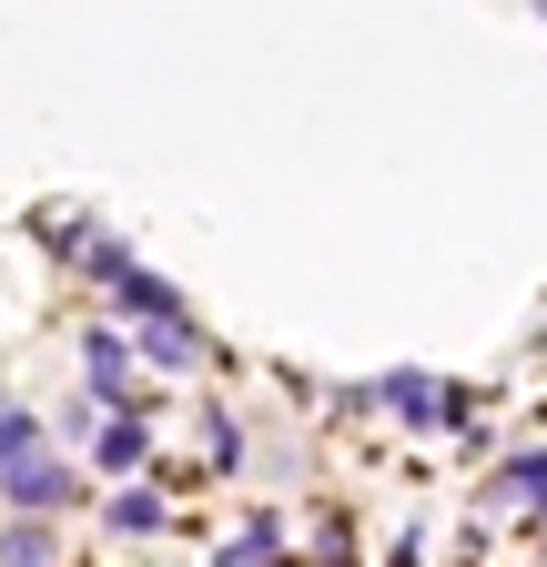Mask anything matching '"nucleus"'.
<instances>
[{"mask_svg":"<svg viewBox=\"0 0 547 567\" xmlns=\"http://www.w3.org/2000/svg\"><path fill=\"white\" fill-rule=\"evenodd\" d=\"M0 496H11L21 517H61V507H72V496H82V476L61 466V456H21L11 476H0Z\"/></svg>","mask_w":547,"mask_h":567,"instance_id":"obj_1","label":"nucleus"},{"mask_svg":"<svg viewBox=\"0 0 547 567\" xmlns=\"http://www.w3.org/2000/svg\"><path fill=\"white\" fill-rule=\"evenodd\" d=\"M375 395H385L405 425H466V395H456V385H436V375H385Z\"/></svg>","mask_w":547,"mask_h":567,"instance_id":"obj_2","label":"nucleus"},{"mask_svg":"<svg viewBox=\"0 0 547 567\" xmlns=\"http://www.w3.org/2000/svg\"><path fill=\"white\" fill-rule=\"evenodd\" d=\"M112 305H122V315H143V324H183V305H173V284H153L143 264H122V274H112Z\"/></svg>","mask_w":547,"mask_h":567,"instance_id":"obj_3","label":"nucleus"},{"mask_svg":"<svg viewBox=\"0 0 547 567\" xmlns=\"http://www.w3.org/2000/svg\"><path fill=\"white\" fill-rule=\"evenodd\" d=\"M487 496H497V507H537V517H547V446H527V456H507Z\"/></svg>","mask_w":547,"mask_h":567,"instance_id":"obj_4","label":"nucleus"},{"mask_svg":"<svg viewBox=\"0 0 547 567\" xmlns=\"http://www.w3.org/2000/svg\"><path fill=\"white\" fill-rule=\"evenodd\" d=\"M92 456H102L112 476H132V466H143V456H153V436H143V415H112V425H102V436H92Z\"/></svg>","mask_w":547,"mask_h":567,"instance_id":"obj_5","label":"nucleus"},{"mask_svg":"<svg viewBox=\"0 0 547 567\" xmlns=\"http://www.w3.org/2000/svg\"><path fill=\"white\" fill-rule=\"evenodd\" d=\"M21 456H41V415L31 405H0V466H21Z\"/></svg>","mask_w":547,"mask_h":567,"instance_id":"obj_6","label":"nucleus"},{"mask_svg":"<svg viewBox=\"0 0 547 567\" xmlns=\"http://www.w3.org/2000/svg\"><path fill=\"white\" fill-rule=\"evenodd\" d=\"M82 365H92V385H102V395H122L132 354H122V334H92V344H82Z\"/></svg>","mask_w":547,"mask_h":567,"instance_id":"obj_7","label":"nucleus"},{"mask_svg":"<svg viewBox=\"0 0 547 567\" xmlns=\"http://www.w3.org/2000/svg\"><path fill=\"white\" fill-rule=\"evenodd\" d=\"M143 354H153V365H193V324H143Z\"/></svg>","mask_w":547,"mask_h":567,"instance_id":"obj_8","label":"nucleus"},{"mask_svg":"<svg viewBox=\"0 0 547 567\" xmlns=\"http://www.w3.org/2000/svg\"><path fill=\"white\" fill-rule=\"evenodd\" d=\"M0 567H51V527H11L0 537Z\"/></svg>","mask_w":547,"mask_h":567,"instance_id":"obj_9","label":"nucleus"},{"mask_svg":"<svg viewBox=\"0 0 547 567\" xmlns=\"http://www.w3.org/2000/svg\"><path fill=\"white\" fill-rule=\"evenodd\" d=\"M112 527L122 537H153L163 527V496H112Z\"/></svg>","mask_w":547,"mask_h":567,"instance_id":"obj_10","label":"nucleus"},{"mask_svg":"<svg viewBox=\"0 0 547 567\" xmlns=\"http://www.w3.org/2000/svg\"><path fill=\"white\" fill-rule=\"evenodd\" d=\"M264 547H274V527H244V537L224 547V567H264Z\"/></svg>","mask_w":547,"mask_h":567,"instance_id":"obj_11","label":"nucleus"},{"mask_svg":"<svg viewBox=\"0 0 547 567\" xmlns=\"http://www.w3.org/2000/svg\"><path fill=\"white\" fill-rule=\"evenodd\" d=\"M537 11H547V0H537Z\"/></svg>","mask_w":547,"mask_h":567,"instance_id":"obj_12","label":"nucleus"},{"mask_svg":"<svg viewBox=\"0 0 547 567\" xmlns=\"http://www.w3.org/2000/svg\"><path fill=\"white\" fill-rule=\"evenodd\" d=\"M537 334H547V324H537Z\"/></svg>","mask_w":547,"mask_h":567,"instance_id":"obj_13","label":"nucleus"}]
</instances>
